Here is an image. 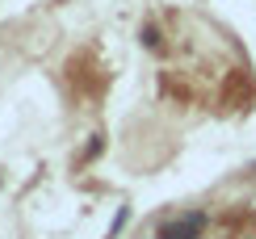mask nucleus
I'll use <instances>...</instances> for the list:
<instances>
[{
    "instance_id": "f257e3e1",
    "label": "nucleus",
    "mask_w": 256,
    "mask_h": 239,
    "mask_svg": "<svg viewBox=\"0 0 256 239\" xmlns=\"http://www.w3.org/2000/svg\"><path fill=\"white\" fill-rule=\"evenodd\" d=\"M202 231H206V218L202 214H185V218L160 226V239H202Z\"/></svg>"
}]
</instances>
